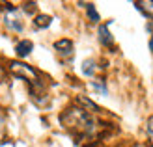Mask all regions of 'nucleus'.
<instances>
[{
    "label": "nucleus",
    "instance_id": "obj_1",
    "mask_svg": "<svg viewBox=\"0 0 153 147\" xmlns=\"http://www.w3.org/2000/svg\"><path fill=\"white\" fill-rule=\"evenodd\" d=\"M60 121H62V125L65 129H69L73 134H79V136H90L95 130L94 117L88 112H84L82 108H76V106L65 110L60 115Z\"/></svg>",
    "mask_w": 153,
    "mask_h": 147
},
{
    "label": "nucleus",
    "instance_id": "obj_2",
    "mask_svg": "<svg viewBox=\"0 0 153 147\" xmlns=\"http://www.w3.org/2000/svg\"><path fill=\"white\" fill-rule=\"evenodd\" d=\"M10 69H11V73L15 76H21L22 80L30 82V91H36V88L37 89H43V84L39 80V76H37V71H36V69H32L30 65L19 64V61H11Z\"/></svg>",
    "mask_w": 153,
    "mask_h": 147
},
{
    "label": "nucleus",
    "instance_id": "obj_3",
    "mask_svg": "<svg viewBox=\"0 0 153 147\" xmlns=\"http://www.w3.org/2000/svg\"><path fill=\"white\" fill-rule=\"evenodd\" d=\"M54 50L64 58H73L75 54V47H73V41L71 39H58L54 43Z\"/></svg>",
    "mask_w": 153,
    "mask_h": 147
},
{
    "label": "nucleus",
    "instance_id": "obj_4",
    "mask_svg": "<svg viewBox=\"0 0 153 147\" xmlns=\"http://www.w3.org/2000/svg\"><path fill=\"white\" fill-rule=\"evenodd\" d=\"M15 13H17V10L4 15V24L10 30H13V32H22V30H25V22H22L19 17H15Z\"/></svg>",
    "mask_w": 153,
    "mask_h": 147
},
{
    "label": "nucleus",
    "instance_id": "obj_5",
    "mask_svg": "<svg viewBox=\"0 0 153 147\" xmlns=\"http://www.w3.org/2000/svg\"><path fill=\"white\" fill-rule=\"evenodd\" d=\"M108 26H110V22H105V24H99V28H97L99 41H101V45H105V47H112L114 45V39L108 32Z\"/></svg>",
    "mask_w": 153,
    "mask_h": 147
},
{
    "label": "nucleus",
    "instance_id": "obj_6",
    "mask_svg": "<svg viewBox=\"0 0 153 147\" xmlns=\"http://www.w3.org/2000/svg\"><path fill=\"white\" fill-rule=\"evenodd\" d=\"M76 103L82 106L84 112H88V110H90V112H101V108H99L94 100L88 99V97H84V95H79V97H76Z\"/></svg>",
    "mask_w": 153,
    "mask_h": 147
},
{
    "label": "nucleus",
    "instance_id": "obj_7",
    "mask_svg": "<svg viewBox=\"0 0 153 147\" xmlns=\"http://www.w3.org/2000/svg\"><path fill=\"white\" fill-rule=\"evenodd\" d=\"M32 49H34V43L32 41H28V39H22L17 47H15V52H17V56L19 58H26L30 52H32Z\"/></svg>",
    "mask_w": 153,
    "mask_h": 147
},
{
    "label": "nucleus",
    "instance_id": "obj_8",
    "mask_svg": "<svg viewBox=\"0 0 153 147\" xmlns=\"http://www.w3.org/2000/svg\"><path fill=\"white\" fill-rule=\"evenodd\" d=\"M136 10L142 11L148 19H153V2H134Z\"/></svg>",
    "mask_w": 153,
    "mask_h": 147
},
{
    "label": "nucleus",
    "instance_id": "obj_9",
    "mask_svg": "<svg viewBox=\"0 0 153 147\" xmlns=\"http://www.w3.org/2000/svg\"><path fill=\"white\" fill-rule=\"evenodd\" d=\"M51 22H52V17H51V15H36L34 26H36V28H49Z\"/></svg>",
    "mask_w": 153,
    "mask_h": 147
},
{
    "label": "nucleus",
    "instance_id": "obj_10",
    "mask_svg": "<svg viewBox=\"0 0 153 147\" xmlns=\"http://www.w3.org/2000/svg\"><path fill=\"white\" fill-rule=\"evenodd\" d=\"M82 75H86V76H94L95 73V69H97V64H95V60H84L82 61Z\"/></svg>",
    "mask_w": 153,
    "mask_h": 147
},
{
    "label": "nucleus",
    "instance_id": "obj_11",
    "mask_svg": "<svg viewBox=\"0 0 153 147\" xmlns=\"http://www.w3.org/2000/svg\"><path fill=\"white\" fill-rule=\"evenodd\" d=\"M80 6L86 7L88 19H90L91 22H99V21H101V17H99V13H97V10H95V6H94V4H80Z\"/></svg>",
    "mask_w": 153,
    "mask_h": 147
},
{
    "label": "nucleus",
    "instance_id": "obj_12",
    "mask_svg": "<svg viewBox=\"0 0 153 147\" xmlns=\"http://www.w3.org/2000/svg\"><path fill=\"white\" fill-rule=\"evenodd\" d=\"M91 88L95 91H99L101 95H108V89H106V84L103 80H91Z\"/></svg>",
    "mask_w": 153,
    "mask_h": 147
},
{
    "label": "nucleus",
    "instance_id": "obj_13",
    "mask_svg": "<svg viewBox=\"0 0 153 147\" xmlns=\"http://www.w3.org/2000/svg\"><path fill=\"white\" fill-rule=\"evenodd\" d=\"M36 2H26V4H22V10H25L26 13H34L36 11Z\"/></svg>",
    "mask_w": 153,
    "mask_h": 147
},
{
    "label": "nucleus",
    "instance_id": "obj_14",
    "mask_svg": "<svg viewBox=\"0 0 153 147\" xmlns=\"http://www.w3.org/2000/svg\"><path fill=\"white\" fill-rule=\"evenodd\" d=\"M146 130H148V134L153 138V117L148 119V125H146Z\"/></svg>",
    "mask_w": 153,
    "mask_h": 147
},
{
    "label": "nucleus",
    "instance_id": "obj_15",
    "mask_svg": "<svg viewBox=\"0 0 153 147\" xmlns=\"http://www.w3.org/2000/svg\"><path fill=\"white\" fill-rule=\"evenodd\" d=\"M149 50L153 52V37H151V39H149Z\"/></svg>",
    "mask_w": 153,
    "mask_h": 147
},
{
    "label": "nucleus",
    "instance_id": "obj_16",
    "mask_svg": "<svg viewBox=\"0 0 153 147\" xmlns=\"http://www.w3.org/2000/svg\"><path fill=\"white\" fill-rule=\"evenodd\" d=\"M0 136H2V127H0Z\"/></svg>",
    "mask_w": 153,
    "mask_h": 147
},
{
    "label": "nucleus",
    "instance_id": "obj_17",
    "mask_svg": "<svg viewBox=\"0 0 153 147\" xmlns=\"http://www.w3.org/2000/svg\"><path fill=\"white\" fill-rule=\"evenodd\" d=\"M0 76H2V71H0Z\"/></svg>",
    "mask_w": 153,
    "mask_h": 147
},
{
    "label": "nucleus",
    "instance_id": "obj_18",
    "mask_svg": "<svg viewBox=\"0 0 153 147\" xmlns=\"http://www.w3.org/2000/svg\"><path fill=\"white\" fill-rule=\"evenodd\" d=\"M149 147H153V145H149Z\"/></svg>",
    "mask_w": 153,
    "mask_h": 147
}]
</instances>
